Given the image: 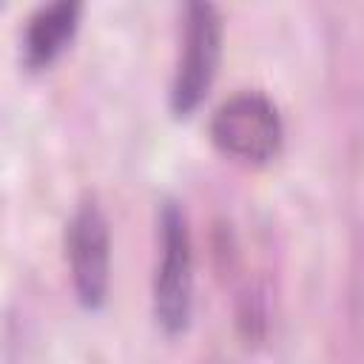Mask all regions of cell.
I'll return each instance as SVG.
<instances>
[{
    "label": "cell",
    "mask_w": 364,
    "mask_h": 364,
    "mask_svg": "<svg viewBox=\"0 0 364 364\" xmlns=\"http://www.w3.org/2000/svg\"><path fill=\"white\" fill-rule=\"evenodd\" d=\"M154 318L168 336L188 330L193 316V236L188 213L176 199L156 210V264L151 282Z\"/></svg>",
    "instance_id": "cell-1"
},
{
    "label": "cell",
    "mask_w": 364,
    "mask_h": 364,
    "mask_svg": "<svg viewBox=\"0 0 364 364\" xmlns=\"http://www.w3.org/2000/svg\"><path fill=\"white\" fill-rule=\"evenodd\" d=\"M222 34H225V23L213 3L208 0L185 3L179 51H176L171 91H168V105L176 119L191 117L205 102L219 71Z\"/></svg>",
    "instance_id": "cell-2"
},
{
    "label": "cell",
    "mask_w": 364,
    "mask_h": 364,
    "mask_svg": "<svg viewBox=\"0 0 364 364\" xmlns=\"http://www.w3.org/2000/svg\"><path fill=\"white\" fill-rule=\"evenodd\" d=\"M210 142L230 159L245 165H267L279 156L284 125L273 100L262 91L230 94L210 117Z\"/></svg>",
    "instance_id": "cell-3"
},
{
    "label": "cell",
    "mask_w": 364,
    "mask_h": 364,
    "mask_svg": "<svg viewBox=\"0 0 364 364\" xmlns=\"http://www.w3.org/2000/svg\"><path fill=\"white\" fill-rule=\"evenodd\" d=\"M63 247L77 301L85 310H100L111 290V225L94 193L82 196L71 210Z\"/></svg>",
    "instance_id": "cell-4"
},
{
    "label": "cell",
    "mask_w": 364,
    "mask_h": 364,
    "mask_svg": "<svg viewBox=\"0 0 364 364\" xmlns=\"http://www.w3.org/2000/svg\"><path fill=\"white\" fill-rule=\"evenodd\" d=\"M82 20L80 0H54L40 3L23 26L20 57L28 71H43L60 60V54L71 46Z\"/></svg>",
    "instance_id": "cell-5"
}]
</instances>
